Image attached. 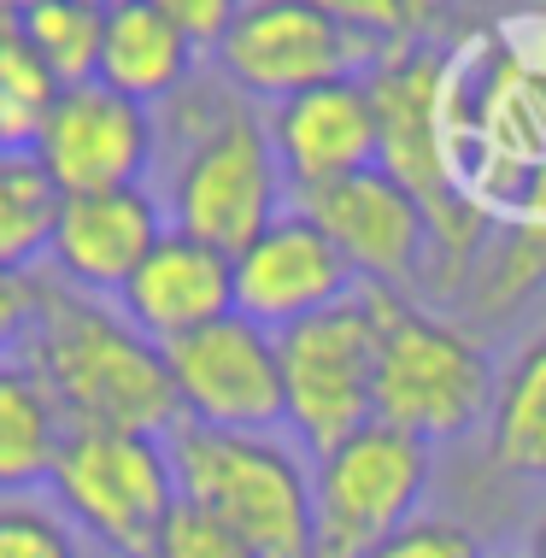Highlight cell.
<instances>
[{
	"instance_id": "1",
	"label": "cell",
	"mask_w": 546,
	"mask_h": 558,
	"mask_svg": "<svg viewBox=\"0 0 546 558\" xmlns=\"http://www.w3.org/2000/svg\"><path fill=\"white\" fill-rule=\"evenodd\" d=\"M159 142H165V218L171 230L206 241V247L241 253L265 223H277L294 194L270 147L265 112L247 107L218 71H201L159 118Z\"/></svg>"
},
{
	"instance_id": "2",
	"label": "cell",
	"mask_w": 546,
	"mask_h": 558,
	"mask_svg": "<svg viewBox=\"0 0 546 558\" xmlns=\"http://www.w3.org/2000/svg\"><path fill=\"white\" fill-rule=\"evenodd\" d=\"M24 359L53 388L71 429H130V435H165V441L182 429L165 347L147 341L118 312V300L77 294L48 277Z\"/></svg>"
},
{
	"instance_id": "3",
	"label": "cell",
	"mask_w": 546,
	"mask_h": 558,
	"mask_svg": "<svg viewBox=\"0 0 546 558\" xmlns=\"http://www.w3.org/2000/svg\"><path fill=\"white\" fill-rule=\"evenodd\" d=\"M499 365L459 318L412 294H376V424L423 447L488 429Z\"/></svg>"
},
{
	"instance_id": "4",
	"label": "cell",
	"mask_w": 546,
	"mask_h": 558,
	"mask_svg": "<svg viewBox=\"0 0 546 558\" xmlns=\"http://www.w3.org/2000/svg\"><path fill=\"white\" fill-rule=\"evenodd\" d=\"M177 488L189 506L211 511L259 558H317L312 523V459L288 435L194 429L171 435Z\"/></svg>"
},
{
	"instance_id": "5",
	"label": "cell",
	"mask_w": 546,
	"mask_h": 558,
	"mask_svg": "<svg viewBox=\"0 0 546 558\" xmlns=\"http://www.w3.org/2000/svg\"><path fill=\"white\" fill-rule=\"evenodd\" d=\"M48 500L88 547H100V558H154L165 523L182 506L171 441L130 429H71Z\"/></svg>"
},
{
	"instance_id": "6",
	"label": "cell",
	"mask_w": 546,
	"mask_h": 558,
	"mask_svg": "<svg viewBox=\"0 0 546 558\" xmlns=\"http://www.w3.org/2000/svg\"><path fill=\"white\" fill-rule=\"evenodd\" d=\"M282 347V435L300 452H329L376 424V289L347 294L277 336Z\"/></svg>"
},
{
	"instance_id": "7",
	"label": "cell",
	"mask_w": 546,
	"mask_h": 558,
	"mask_svg": "<svg viewBox=\"0 0 546 558\" xmlns=\"http://www.w3.org/2000/svg\"><path fill=\"white\" fill-rule=\"evenodd\" d=\"M435 482V447L388 424H364L312 459L317 558H371L388 535L423 518Z\"/></svg>"
},
{
	"instance_id": "8",
	"label": "cell",
	"mask_w": 546,
	"mask_h": 558,
	"mask_svg": "<svg viewBox=\"0 0 546 558\" xmlns=\"http://www.w3.org/2000/svg\"><path fill=\"white\" fill-rule=\"evenodd\" d=\"M383 48L341 29L312 0H247L223 41L211 48V71L235 88L247 107H282L324 83L371 77L383 65Z\"/></svg>"
},
{
	"instance_id": "9",
	"label": "cell",
	"mask_w": 546,
	"mask_h": 558,
	"mask_svg": "<svg viewBox=\"0 0 546 558\" xmlns=\"http://www.w3.org/2000/svg\"><path fill=\"white\" fill-rule=\"evenodd\" d=\"M177 388V412L194 429H230V435H277L282 405V347L253 318H230L194 329L165 347Z\"/></svg>"
},
{
	"instance_id": "10",
	"label": "cell",
	"mask_w": 546,
	"mask_h": 558,
	"mask_svg": "<svg viewBox=\"0 0 546 558\" xmlns=\"http://www.w3.org/2000/svg\"><path fill=\"white\" fill-rule=\"evenodd\" d=\"M294 206L336 241V253L353 265L359 289L417 300V289L429 282V218L383 165L341 177L329 189L294 194Z\"/></svg>"
},
{
	"instance_id": "11",
	"label": "cell",
	"mask_w": 546,
	"mask_h": 558,
	"mask_svg": "<svg viewBox=\"0 0 546 558\" xmlns=\"http://www.w3.org/2000/svg\"><path fill=\"white\" fill-rule=\"evenodd\" d=\"M159 112L112 95L106 83L59 88L48 124L36 135V159L65 194H106L154 183L159 171Z\"/></svg>"
},
{
	"instance_id": "12",
	"label": "cell",
	"mask_w": 546,
	"mask_h": 558,
	"mask_svg": "<svg viewBox=\"0 0 546 558\" xmlns=\"http://www.w3.org/2000/svg\"><path fill=\"white\" fill-rule=\"evenodd\" d=\"M347 294H359L353 265L341 259L336 241L317 230L300 206H288L277 223H265L235 253V312L270 329V336L341 306Z\"/></svg>"
},
{
	"instance_id": "13",
	"label": "cell",
	"mask_w": 546,
	"mask_h": 558,
	"mask_svg": "<svg viewBox=\"0 0 546 558\" xmlns=\"http://www.w3.org/2000/svg\"><path fill=\"white\" fill-rule=\"evenodd\" d=\"M171 235L165 201L154 183L135 189H106V194H65L53 247H48V277L77 294L118 300L124 282L147 265V253Z\"/></svg>"
},
{
	"instance_id": "14",
	"label": "cell",
	"mask_w": 546,
	"mask_h": 558,
	"mask_svg": "<svg viewBox=\"0 0 546 558\" xmlns=\"http://www.w3.org/2000/svg\"><path fill=\"white\" fill-rule=\"evenodd\" d=\"M265 130L270 147H277V165L288 177V194H312L329 189L341 177H359L376 165V100L364 77L347 83H324L306 88V95L282 100V107H265Z\"/></svg>"
},
{
	"instance_id": "15",
	"label": "cell",
	"mask_w": 546,
	"mask_h": 558,
	"mask_svg": "<svg viewBox=\"0 0 546 558\" xmlns=\"http://www.w3.org/2000/svg\"><path fill=\"white\" fill-rule=\"evenodd\" d=\"M118 312L159 347L230 318L235 312V253L206 247V241L171 230L147 253V265L124 282Z\"/></svg>"
},
{
	"instance_id": "16",
	"label": "cell",
	"mask_w": 546,
	"mask_h": 558,
	"mask_svg": "<svg viewBox=\"0 0 546 558\" xmlns=\"http://www.w3.org/2000/svg\"><path fill=\"white\" fill-rule=\"evenodd\" d=\"M201 59L206 53L194 48L165 12H154L147 0H124V7L106 12L95 83L135 100V107H171L182 88L201 77Z\"/></svg>"
},
{
	"instance_id": "17",
	"label": "cell",
	"mask_w": 546,
	"mask_h": 558,
	"mask_svg": "<svg viewBox=\"0 0 546 558\" xmlns=\"http://www.w3.org/2000/svg\"><path fill=\"white\" fill-rule=\"evenodd\" d=\"M65 412L53 388L24 353L0 359V500L19 494H48L59 447H65Z\"/></svg>"
},
{
	"instance_id": "18",
	"label": "cell",
	"mask_w": 546,
	"mask_h": 558,
	"mask_svg": "<svg viewBox=\"0 0 546 558\" xmlns=\"http://www.w3.org/2000/svg\"><path fill=\"white\" fill-rule=\"evenodd\" d=\"M482 435H488V464L499 476L546 482V318L506 359Z\"/></svg>"
},
{
	"instance_id": "19",
	"label": "cell",
	"mask_w": 546,
	"mask_h": 558,
	"mask_svg": "<svg viewBox=\"0 0 546 558\" xmlns=\"http://www.w3.org/2000/svg\"><path fill=\"white\" fill-rule=\"evenodd\" d=\"M65 213V189L36 154H0V265L41 270Z\"/></svg>"
},
{
	"instance_id": "20",
	"label": "cell",
	"mask_w": 546,
	"mask_h": 558,
	"mask_svg": "<svg viewBox=\"0 0 546 558\" xmlns=\"http://www.w3.org/2000/svg\"><path fill=\"white\" fill-rule=\"evenodd\" d=\"M24 48L48 65V77L59 88L95 83L100 71V41H106V12L88 0H41L19 19Z\"/></svg>"
},
{
	"instance_id": "21",
	"label": "cell",
	"mask_w": 546,
	"mask_h": 558,
	"mask_svg": "<svg viewBox=\"0 0 546 558\" xmlns=\"http://www.w3.org/2000/svg\"><path fill=\"white\" fill-rule=\"evenodd\" d=\"M53 100H59V83L24 48V36L19 29L0 36V154H36V135L48 124Z\"/></svg>"
},
{
	"instance_id": "22",
	"label": "cell",
	"mask_w": 546,
	"mask_h": 558,
	"mask_svg": "<svg viewBox=\"0 0 546 558\" xmlns=\"http://www.w3.org/2000/svg\"><path fill=\"white\" fill-rule=\"evenodd\" d=\"M324 19L364 36L371 48L400 53V48H435L447 24V0H312Z\"/></svg>"
},
{
	"instance_id": "23",
	"label": "cell",
	"mask_w": 546,
	"mask_h": 558,
	"mask_svg": "<svg viewBox=\"0 0 546 558\" xmlns=\"http://www.w3.org/2000/svg\"><path fill=\"white\" fill-rule=\"evenodd\" d=\"M88 541L71 530V518L41 494L0 500V558H83Z\"/></svg>"
},
{
	"instance_id": "24",
	"label": "cell",
	"mask_w": 546,
	"mask_h": 558,
	"mask_svg": "<svg viewBox=\"0 0 546 558\" xmlns=\"http://www.w3.org/2000/svg\"><path fill=\"white\" fill-rule=\"evenodd\" d=\"M154 558H259V553H253L235 530H223L211 511L182 500V506L171 511V523H165Z\"/></svg>"
},
{
	"instance_id": "25",
	"label": "cell",
	"mask_w": 546,
	"mask_h": 558,
	"mask_svg": "<svg viewBox=\"0 0 546 558\" xmlns=\"http://www.w3.org/2000/svg\"><path fill=\"white\" fill-rule=\"evenodd\" d=\"M371 558H488V553H482L476 530H464L459 518L423 511V518H412L400 535H388Z\"/></svg>"
},
{
	"instance_id": "26",
	"label": "cell",
	"mask_w": 546,
	"mask_h": 558,
	"mask_svg": "<svg viewBox=\"0 0 546 558\" xmlns=\"http://www.w3.org/2000/svg\"><path fill=\"white\" fill-rule=\"evenodd\" d=\"M41 270H7L0 265V359L24 353L29 329H36V312H41Z\"/></svg>"
},
{
	"instance_id": "27",
	"label": "cell",
	"mask_w": 546,
	"mask_h": 558,
	"mask_svg": "<svg viewBox=\"0 0 546 558\" xmlns=\"http://www.w3.org/2000/svg\"><path fill=\"white\" fill-rule=\"evenodd\" d=\"M147 7L165 12V19H171L182 36H189L194 48L211 59V48L223 41V29L235 24V12L247 7V0H147Z\"/></svg>"
},
{
	"instance_id": "28",
	"label": "cell",
	"mask_w": 546,
	"mask_h": 558,
	"mask_svg": "<svg viewBox=\"0 0 546 558\" xmlns=\"http://www.w3.org/2000/svg\"><path fill=\"white\" fill-rule=\"evenodd\" d=\"M523 558H546V511L535 518V530H529V541H523Z\"/></svg>"
},
{
	"instance_id": "29",
	"label": "cell",
	"mask_w": 546,
	"mask_h": 558,
	"mask_svg": "<svg viewBox=\"0 0 546 558\" xmlns=\"http://www.w3.org/2000/svg\"><path fill=\"white\" fill-rule=\"evenodd\" d=\"M0 7H7L12 19H24V12H29V7H41V0H0Z\"/></svg>"
},
{
	"instance_id": "30",
	"label": "cell",
	"mask_w": 546,
	"mask_h": 558,
	"mask_svg": "<svg viewBox=\"0 0 546 558\" xmlns=\"http://www.w3.org/2000/svg\"><path fill=\"white\" fill-rule=\"evenodd\" d=\"M12 29H19V19H12L7 7H0V36H12Z\"/></svg>"
},
{
	"instance_id": "31",
	"label": "cell",
	"mask_w": 546,
	"mask_h": 558,
	"mask_svg": "<svg viewBox=\"0 0 546 558\" xmlns=\"http://www.w3.org/2000/svg\"><path fill=\"white\" fill-rule=\"evenodd\" d=\"M88 7H100V12H112V7H124V0H88Z\"/></svg>"
}]
</instances>
